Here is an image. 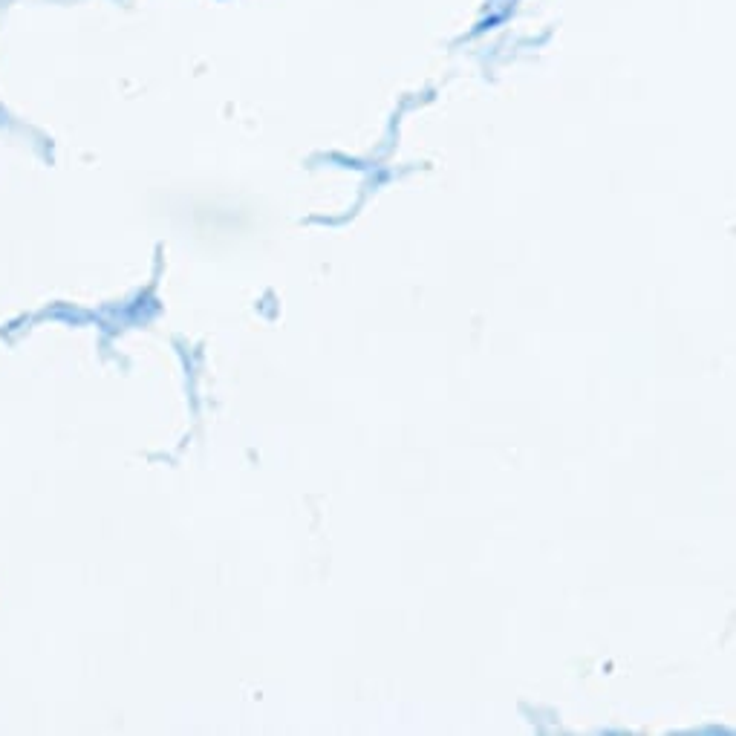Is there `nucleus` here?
Returning a JSON list of instances; mask_svg holds the SVG:
<instances>
[]
</instances>
